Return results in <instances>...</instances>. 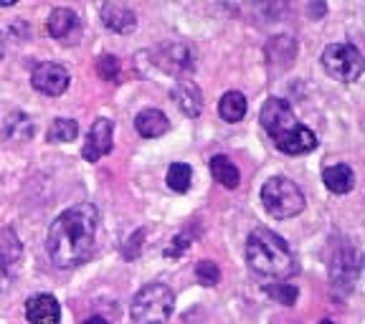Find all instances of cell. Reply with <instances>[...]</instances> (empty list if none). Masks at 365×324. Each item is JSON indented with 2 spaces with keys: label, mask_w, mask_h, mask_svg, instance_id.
<instances>
[{
  "label": "cell",
  "mask_w": 365,
  "mask_h": 324,
  "mask_svg": "<svg viewBox=\"0 0 365 324\" xmlns=\"http://www.w3.org/2000/svg\"><path fill=\"white\" fill-rule=\"evenodd\" d=\"M99 231V211L91 203H79L63 211L48 228L46 249L58 268L81 266L94 254Z\"/></svg>",
  "instance_id": "cell-1"
},
{
  "label": "cell",
  "mask_w": 365,
  "mask_h": 324,
  "mask_svg": "<svg viewBox=\"0 0 365 324\" xmlns=\"http://www.w3.org/2000/svg\"><path fill=\"white\" fill-rule=\"evenodd\" d=\"M259 122L267 130V135L274 140L277 150L287 155H304L312 152L317 147V137L309 127L299 125L292 112V107L284 102V99H267L262 107V114H259Z\"/></svg>",
  "instance_id": "cell-2"
},
{
  "label": "cell",
  "mask_w": 365,
  "mask_h": 324,
  "mask_svg": "<svg viewBox=\"0 0 365 324\" xmlns=\"http://www.w3.org/2000/svg\"><path fill=\"white\" fill-rule=\"evenodd\" d=\"M246 263L262 279L284 281L297 271L294 256L282 236L269 228H254L246 239Z\"/></svg>",
  "instance_id": "cell-3"
},
{
  "label": "cell",
  "mask_w": 365,
  "mask_h": 324,
  "mask_svg": "<svg viewBox=\"0 0 365 324\" xmlns=\"http://www.w3.org/2000/svg\"><path fill=\"white\" fill-rule=\"evenodd\" d=\"M173 309H175V294L170 291V286L153 281L135 294L130 317L135 324H165Z\"/></svg>",
  "instance_id": "cell-4"
},
{
  "label": "cell",
  "mask_w": 365,
  "mask_h": 324,
  "mask_svg": "<svg viewBox=\"0 0 365 324\" xmlns=\"http://www.w3.org/2000/svg\"><path fill=\"white\" fill-rule=\"evenodd\" d=\"M262 203L269 216L284 221L304 211V193L289 177H269L262 188Z\"/></svg>",
  "instance_id": "cell-5"
},
{
  "label": "cell",
  "mask_w": 365,
  "mask_h": 324,
  "mask_svg": "<svg viewBox=\"0 0 365 324\" xmlns=\"http://www.w3.org/2000/svg\"><path fill=\"white\" fill-rule=\"evenodd\" d=\"M319 61H322L327 74H330L332 79L342 81V84H353V81H358L365 68L363 53H360L353 43L325 46V51H322Z\"/></svg>",
  "instance_id": "cell-6"
},
{
  "label": "cell",
  "mask_w": 365,
  "mask_h": 324,
  "mask_svg": "<svg viewBox=\"0 0 365 324\" xmlns=\"http://www.w3.org/2000/svg\"><path fill=\"white\" fill-rule=\"evenodd\" d=\"M68 81H71L68 68L56 61H41L34 68V74H31L34 89L46 94V97H61L63 91L68 89Z\"/></svg>",
  "instance_id": "cell-7"
},
{
  "label": "cell",
  "mask_w": 365,
  "mask_h": 324,
  "mask_svg": "<svg viewBox=\"0 0 365 324\" xmlns=\"http://www.w3.org/2000/svg\"><path fill=\"white\" fill-rule=\"evenodd\" d=\"M112 130H114L112 120H104V117L94 120V125L86 132L84 147H81V157H84L86 162H97L104 155L112 152Z\"/></svg>",
  "instance_id": "cell-8"
},
{
  "label": "cell",
  "mask_w": 365,
  "mask_h": 324,
  "mask_svg": "<svg viewBox=\"0 0 365 324\" xmlns=\"http://www.w3.org/2000/svg\"><path fill=\"white\" fill-rule=\"evenodd\" d=\"M358 271H360V256L355 254L353 249H340L332 256V263H330V276H332V284L342 291H350L358 279Z\"/></svg>",
  "instance_id": "cell-9"
},
{
  "label": "cell",
  "mask_w": 365,
  "mask_h": 324,
  "mask_svg": "<svg viewBox=\"0 0 365 324\" xmlns=\"http://www.w3.org/2000/svg\"><path fill=\"white\" fill-rule=\"evenodd\" d=\"M190 61H193V58H190L188 46L180 43V41L160 46L158 51H155V63H158L163 71H168V74H185V71H190V66H193Z\"/></svg>",
  "instance_id": "cell-10"
},
{
  "label": "cell",
  "mask_w": 365,
  "mask_h": 324,
  "mask_svg": "<svg viewBox=\"0 0 365 324\" xmlns=\"http://www.w3.org/2000/svg\"><path fill=\"white\" fill-rule=\"evenodd\" d=\"M26 319L31 324H58L61 322V304L51 294H34L26 302Z\"/></svg>",
  "instance_id": "cell-11"
},
{
  "label": "cell",
  "mask_w": 365,
  "mask_h": 324,
  "mask_svg": "<svg viewBox=\"0 0 365 324\" xmlns=\"http://www.w3.org/2000/svg\"><path fill=\"white\" fill-rule=\"evenodd\" d=\"M99 16H102V23L114 33H130L137 26V16L130 11L127 6H120V3H104L99 8Z\"/></svg>",
  "instance_id": "cell-12"
},
{
  "label": "cell",
  "mask_w": 365,
  "mask_h": 324,
  "mask_svg": "<svg viewBox=\"0 0 365 324\" xmlns=\"http://www.w3.org/2000/svg\"><path fill=\"white\" fill-rule=\"evenodd\" d=\"M173 102L178 104V109L185 117H198L203 112V94H200V89L193 81H185V79L178 81L173 86Z\"/></svg>",
  "instance_id": "cell-13"
},
{
  "label": "cell",
  "mask_w": 365,
  "mask_h": 324,
  "mask_svg": "<svg viewBox=\"0 0 365 324\" xmlns=\"http://www.w3.org/2000/svg\"><path fill=\"white\" fill-rule=\"evenodd\" d=\"M135 130L145 140H155V137H163L170 130V122L160 109H143V112L135 117Z\"/></svg>",
  "instance_id": "cell-14"
},
{
  "label": "cell",
  "mask_w": 365,
  "mask_h": 324,
  "mask_svg": "<svg viewBox=\"0 0 365 324\" xmlns=\"http://www.w3.org/2000/svg\"><path fill=\"white\" fill-rule=\"evenodd\" d=\"M23 256L21 239L16 236V231L8 226H0V271L8 273L16 268V263Z\"/></svg>",
  "instance_id": "cell-15"
},
{
  "label": "cell",
  "mask_w": 365,
  "mask_h": 324,
  "mask_svg": "<svg viewBox=\"0 0 365 324\" xmlns=\"http://www.w3.org/2000/svg\"><path fill=\"white\" fill-rule=\"evenodd\" d=\"M322 182L325 188L335 195H345L353 190L355 185V172L350 165H330L322 170Z\"/></svg>",
  "instance_id": "cell-16"
},
{
  "label": "cell",
  "mask_w": 365,
  "mask_h": 324,
  "mask_svg": "<svg viewBox=\"0 0 365 324\" xmlns=\"http://www.w3.org/2000/svg\"><path fill=\"white\" fill-rule=\"evenodd\" d=\"M3 137L11 142H29L34 137V122L26 112H11L3 122Z\"/></svg>",
  "instance_id": "cell-17"
},
{
  "label": "cell",
  "mask_w": 365,
  "mask_h": 324,
  "mask_svg": "<svg viewBox=\"0 0 365 324\" xmlns=\"http://www.w3.org/2000/svg\"><path fill=\"white\" fill-rule=\"evenodd\" d=\"M76 28H79V16L71 8H56V11H51V16H48V33L53 38H68Z\"/></svg>",
  "instance_id": "cell-18"
},
{
  "label": "cell",
  "mask_w": 365,
  "mask_h": 324,
  "mask_svg": "<svg viewBox=\"0 0 365 324\" xmlns=\"http://www.w3.org/2000/svg\"><path fill=\"white\" fill-rule=\"evenodd\" d=\"M211 175L218 185H223V188H228V190L239 188V182H241L239 167H236L226 155H216V157L211 160Z\"/></svg>",
  "instance_id": "cell-19"
},
{
  "label": "cell",
  "mask_w": 365,
  "mask_h": 324,
  "mask_svg": "<svg viewBox=\"0 0 365 324\" xmlns=\"http://www.w3.org/2000/svg\"><path fill=\"white\" fill-rule=\"evenodd\" d=\"M246 109H249V102H246V97L241 91H228V94L221 97V102H218V114L226 122H231V125L244 120Z\"/></svg>",
  "instance_id": "cell-20"
},
{
  "label": "cell",
  "mask_w": 365,
  "mask_h": 324,
  "mask_svg": "<svg viewBox=\"0 0 365 324\" xmlns=\"http://www.w3.org/2000/svg\"><path fill=\"white\" fill-rule=\"evenodd\" d=\"M48 142L58 145V142H74L76 137H79V125L74 120H53L51 127H48Z\"/></svg>",
  "instance_id": "cell-21"
},
{
  "label": "cell",
  "mask_w": 365,
  "mask_h": 324,
  "mask_svg": "<svg viewBox=\"0 0 365 324\" xmlns=\"http://www.w3.org/2000/svg\"><path fill=\"white\" fill-rule=\"evenodd\" d=\"M168 188L175 190V193H185V190L190 188V182H193V170H190V165H185V162H173L170 167H168Z\"/></svg>",
  "instance_id": "cell-22"
},
{
  "label": "cell",
  "mask_w": 365,
  "mask_h": 324,
  "mask_svg": "<svg viewBox=\"0 0 365 324\" xmlns=\"http://www.w3.org/2000/svg\"><path fill=\"white\" fill-rule=\"evenodd\" d=\"M267 294L272 296L277 304H284V307H294L297 304V296H299V289H297L294 284H284V281H279V284H269L267 286Z\"/></svg>",
  "instance_id": "cell-23"
},
{
  "label": "cell",
  "mask_w": 365,
  "mask_h": 324,
  "mask_svg": "<svg viewBox=\"0 0 365 324\" xmlns=\"http://www.w3.org/2000/svg\"><path fill=\"white\" fill-rule=\"evenodd\" d=\"M195 276H198V281L203 286H216L218 279H221V268H218L216 261H198Z\"/></svg>",
  "instance_id": "cell-24"
},
{
  "label": "cell",
  "mask_w": 365,
  "mask_h": 324,
  "mask_svg": "<svg viewBox=\"0 0 365 324\" xmlns=\"http://www.w3.org/2000/svg\"><path fill=\"white\" fill-rule=\"evenodd\" d=\"M97 71L102 79L107 81H117L120 79V58L107 53V56H99L97 58Z\"/></svg>",
  "instance_id": "cell-25"
},
{
  "label": "cell",
  "mask_w": 365,
  "mask_h": 324,
  "mask_svg": "<svg viewBox=\"0 0 365 324\" xmlns=\"http://www.w3.org/2000/svg\"><path fill=\"white\" fill-rule=\"evenodd\" d=\"M143 244H145V231H135V234H132V239L122 246V256L130 258V261H132V258H137V256H140V251H143Z\"/></svg>",
  "instance_id": "cell-26"
},
{
  "label": "cell",
  "mask_w": 365,
  "mask_h": 324,
  "mask_svg": "<svg viewBox=\"0 0 365 324\" xmlns=\"http://www.w3.org/2000/svg\"><path fill=\"white\" fill-rule=\"evenodd\" d=\"M188 246H190L188 236H175V239H173V246L168 249V256H178V254H182V251L188 249Z\"/></svg>",
  "instance_id": "cell-27"
},
{
  "label": "cell",
  "mask_w": 365,
  "mask_h": 324,
  "mask_svg": "<svg viewBox=\"0 0 365 324\" xmlns=\"http://www.w3.org/2000/svg\"><path fill=\"white\" fill-rule=\"evenodd\" d=\"M84 324H109V322H107V319H104V317H89Z\"/></svg>",
  "instance_id": "cell-28"
},
{
  "label": "cell",
  "mask_w": 365,
  "mask_h": 324,
  "mask_svg": "<svg viewBox=\"0 0 365 324\" xmlns=\"http://www.w3.org/2000/svg\"><path fill=\"white\" fill-rule=\"evenodd\" d=\"M319 324H335V322H332V319H322Z\"/></svg>",
  "instance_id": "cell-29"
},
{
  "label": "cell",
  "mask_w": 365,
  "mask_h": 324,
  "mask_svg": "<svg viewBox=\"0 0 365 324\" xmlns=\"http://www.w3.org/2000/svg\"><path fill=\"white\" fill-rule=\"evenodd\" d=\"M0 58H3V38H0Z\"/></svg>",
  "instance_id": "cell-30"
},
{
  "label": "cell",
  "mask_w": 365,
  "mask_h": 324,
  "mask_svg": "<svg viewBox=\"0 0 365 324\" xmlns=\"http://www.w3.org/2000/svg\"><path fill=\"white\" fill-rule=\"evenodd\" d=\"M0 289H3V271H0Z\"/></svg>",
  "instance_id": "cell-31"
}]
</instances>
